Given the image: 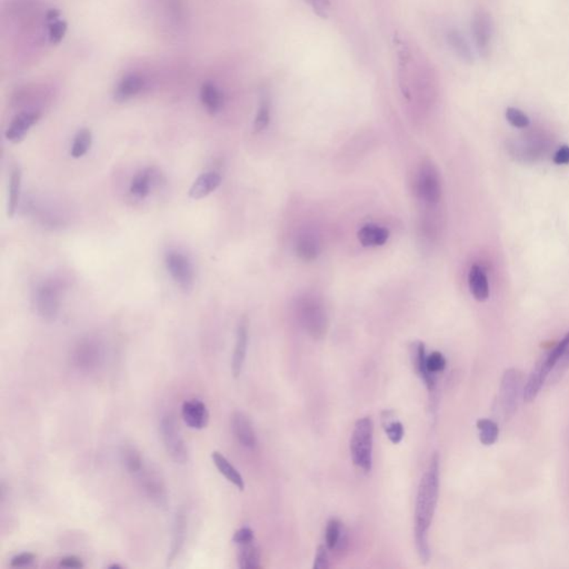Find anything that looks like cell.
<instances>
[{
	"label": "cell",
	"mask_w": 569,
	"mask_h": 569,
	"mask_svg": "<svg viewBox=\"0 0 569 569\" xmlns=\"http://www.w3.org/2000/svg\"><path fill=\"white\" fill-rule=\"evenodd\" d=\"M145 80L143 77L136 73H130L125 76L119 82L114 93V99L117 102H125L137 96L143 88H144Z\"/></svg>",
	"instance_id": "obj_18"
},
{
	"label": "cell",
	"mask_w": 569,
	"mask_h": 569,
	"mask_svg": "<svg viewBox=\"0 0 569 569\" xmlns=\"http://www.w3.org/2000/svg\"><path fill=\"white\" fill-rule=\"evenodd\" d=\"M569 346V332L565 335L563 339L558 343L557 346L552 348V352L546 356L544 361L535 367V370L530 374L526 386L524 388V399L526 401H532L537 397V395L541 392V387L544 385L550 372L554 370L558 361L561 359L563 352Z\"/></svg>",
	"instance_id": "obj_3"
},
{
	"label": "cell",
	"mask_w": 569,
	"mask_h": 569,
	"mask_svg": "<svg viewBox=\"0 0 569 569\" xmlns=\"http://www.w3.org/2000/svg\"><path fill=\"white\" fill-rule=\"evenodd\" d=\"M447 42H449L451 49L455 51V54L460 57V60L466 62H473V55L471 46H469L465 37L460 30L451 29L447 34Z\"/></svg>",
	"instance_id": "obj_27"
},
{
	"label": "cell",
	"mask_w": 569,
	"mask_h": 569,
	"mask_svg": "<svg viewBox=\"0 0 569 569\" xmlns=\"http://www.w3.org/2000/svg\"><path fill=\"white\" fill-rule=\"evenodd\" d=\"M238 563L242 569H256L260 567V550L255 541L238 545Z\"/></svg>",
	"instance_id": "obj_25"
},
{
	"label": "cell",
	"mask_w": 569,
	"mask_h": 569,
	"mask_svg": "<svg viewBox=\"0 0 569 569\" xmlns=\"http://www.w3.org/2000/svg\"><path fill=\"white\" fill-rule=\"evenodd\" d=\"M200 100L210 115H216L223 107V95L210 82H205L200 88Z\"/></svg>",
	"instance_id": "obj_23"
},
{
	"label": "cell",
	"mask_w": 569,
	"mask_h": 569,
	"mask_svg": "<svg viewBox=\"0 0 569 569\" xmlns=\"http://www.w3.org/2000/svg\"><path fill=\"white\" fill-rule=\"evenodd\" d=\"M554 163L556 165H568L569 164V146L563 145L559 150L556 152L554 156Z\"/></svg>",
	"instance_id": "obj_44"
},
{
	"label": "cell",
	"mask_w": 569,
	"mask_h": 569,
	"mask_svg": "<svg viewBox=\"0 0 569 569\" xmlns=\"http://www.w3.org/2000/svg\"><path fill=\"white\" fill-rule=\"evenodd\" d=\"M253 541H255L254 532L249 527H242L240 530H237L234 537H233V541L237 545L246 544V543Z\"/></svg>",
	"instance_id": "obj_40"
},
{
	"label": "cell",
	"mask_w": 569,
	"mask_h": 569,
	"mask_svg": "<svg viewBox=\"0 0 569 569\" xmlns=\"http://www.w3.org/2000/svg\"><path fill=\"white\" fill-rule=\"evenodd\" d=\"M152 172L145 170L138 172L130 183V192L138 198H145L150 195L152 188Z\"/></svg>",
	"instance_id": "obj_30"
},
{
	"label": "cell",
	"mask_w": 569,
	"mask_h": 569,
	"mask_svg": "<svg viewBox=\"0 0 569 569\" xmlns=\"http://www.w3.org/2000/svg\"><path fill=\"white\" fill-rule=\"evenodd\" d=\"M212 458L219 473L225 476L227 480L233 482L240 491H244V488H245L244 479H242L240 471L231 465L229 460L223 454H220L219 451H214L212 454Z\"/></svg>",
	"instance_id": "obj_24"
},
{
	"label": "cell",
	"mask_w": 569,
	"mask_h": 569,
	"mask_svg": "<svg viewBox=\"0 0 569 569\" xmlns=\"http://www.w3.org/2000/svg\"><path fill=\"white\" fill-rule=\"evenodd\" d=\"M222 183V177L217 172H205L194 181L189 189V196L192 199H201L215 192Z\"/></svg>",
	"instance_id": "obj_21"
},
{
	"label": "cell",
	"mask_w": 569,
	"mask_h": 569,
	"mask_svg": "<svg viewBox=\"0 0 569 569\" xmlns=\"http://www.w3.org/2000/svg\"><path fill=\"white\" fill-rule=\"evenodd\" d=\"M477 428L479 431V440L485 446H491L495 444L498 438L499 428L497 424L493 420L479 419L477 422Z\"/></svg>",
	"instance_id": "obj_32"
},
{
	"label": "cell",
	"mask_w": 569,
	"mask_h": 569,
	"mask_svg": "<svg viewBox=\"0 0 569 569\" xmlns=\"http://www.w3.org/2000/svg\"><path fill=\"white\" fill-rule=\"evenodd\" d=\"M34 561L35 555L33 552H21L19 555H16L15 557H12V561H10V566L15 567V568L28 566V565L34 563Z\"/></svg>",
	"instance_id": "obj_41"
},
{
	"label": "cell",
	"mask_w": 569,
	"mask_h": 569,
	"mask_svg": "<svg viewBox=\"0 0 569 569\" xmlns=\"http://www.w3.org/2000/svg\"><path fill=\"white\" fill-rule=\"evenodd\" d=\"M60 10H57V9H51V10L47 12V21H48V23L56 21V20L60 19Z\"/></svg>",
	"instance_id": "obj_46"
},
{
	"label": "cell",
	"mask_w": 569,
	"mask_h": 569,
	"mask_svg": "<svg viewBox=\"0 0 569 569\" xmlns=\"http://www.w3.org/2000/svg\"><path fill=\"white\" fill-rule=\"evenodd\" d=\"M91 143H93V134L88 128H82L77 132L75 138H73V146H71V156L73 158H80L87 154L91 150Z\"/></svg>",
	"instance_id": "obj_31"
},
{
	"label": "cell",
	"mask_w": 569,
	"mask_h": 569,
	"mask_svg": "<svg viewBox=\"0 0 569 569\" xmlns=\"http://www.w3.org/2000/svg\"><path fill=\"white\" fill-rule=\"evenodd\" d=\"M181 415L190 428L203 429L208 424V409L201 400H186L181 407Z\"/></svg>",
	"instance_id": "obj_15"
},
{
	"label": "cell",
	"mask_w": 569,
	"mask_h": 569,
	"mask_svg": "<svg viewBox=\"0 0 569 569\" xmlns=\"http://www.w3.org/2000/svg\"><path fill=\"white\" fill-rule=\"evenodd\" d=\"M328 567H329V563H328L327 550L325 548V546H319L316 552L314 569H327Z\"/></svg>",
	"instance_id": "obj_42"
},
{
	"label": "cell",
	"mask_w": 569,
	"mask_h": 569,
	"mask_svg": "<svg viewBox=\"0 0 569 569\" xmlns=\"http://www.w3.org/2000/svg\"><path fill=\"white\" fill-rule=\"evenodd\" d=\"M269 121H271V100L268 96H264L260 100V108H258L254 121L255 133H260L265 129L269 125Z\"/></svg>",
	"instance_id": "obj_33"
},
{
	"label": "cell",
	"mask_w": 569,
	"mask_h": 569,
	"mask_svg": "<svg viewBox=\"0 0 569 569\" xmlns=\"http://www.w3.org/2000/svg\"><path fill=\"white\" fill-rule=\"evenodd\" d=\"M135 477L138 479L141 489L150 500L159 506H165L167 504L166 486L157 471L145 465Z\"/></svg>",
	"instance_id": "obj_10"
},
{
	"label": "cell",
	"mask_w": 569,
	"mask_h": 569,
	"mask_svg": "<svg viewBox=\"0 0 569 569\" xmlns=\"http://www.w3.org/2000/svg\"><path fill=\"white\" fill-rule=\"evenodd\" d=\"M523 375L519 370L510 368L506 370L500 386V404L506 417L513 415L518 406L521 392Z\"/></svg>",
	"instance_id": "obj_7"
},
{
	"label": "cell",
	"mask_w": 569,
	"mask_h": 569,
	"mask_svg": "<svg viewBox=\"0 0 569 569\" xmlns=\"http://www.w3.org/2000/svg\"><path fill=\"white\" fill-rule=\"evenodd\" d=\"M247 346H249V321L246 318H242L237 328L236 345H235L233 361H231V372L234 377H240V372H242L244 363H245L246 354H247Z\"/></svg>",
	"instance_id": "obj_16"
},
{
	"label": "cell",
	"mask_w": 569,
	"mask_h": 569,
	"mask_svg": "<svg viewBox=\"0 0 569 569\" xmlns=\"http://www.w3.org/2000/svg\"><path fill=\"white\" fill-rule=\"evenodd\" d=\"M187 535V517L185 510L179 509L175 515L174 519V527H172V546H170V555H168V565L175 561L179 555V552L183 550L185 539Z\"/></svg>",
	"instance_id": "obj_17"
},
{
	"label": "cell",
	"mask_w": 569,
	"mask_h": 569,
	"mask_svg": "<svg viewBox=\"0 0 569 569\" xmlns=\"http://www.w3.org/2000/svg\"><path fill=\"white\" fill-rule=\"evenodd\" d=\"M389 238V231L381 226L368 224L358 231V240L365 247H378L386 244Z\"/></svg>",
	"instance_id": "obj_22"
},
{
	"label": "cell",
	"mask_w": 569,
	"mask_h": 569,
	"mask_svg": "<svg viewBox=\"0 0 569 569\" xmlns=\"http://www.w3.org/2000/svg\"><path fill=\"white\" fill-rule=\"evenodd\" d=\"M372 440H374V423L372 418L358 419L354 426L350 438V456L352 462L368 473L372 466Z\"/></svg>",
	"instance_id": "obj_2"
},
{
	"label": "cell",
	"mask_w": 569,
	"mask_h": 569,
	"mask_svg": "<svg viewBox=\"0 0 569 569\" xmlns=\"http://www.w3.org/2000/svg\"><path fill=\"white\" fill-rule=\"evenodd\" d=\"M418 194L426 203L436 204L442 196L440 178L433 167H425L418 178Z\"/></svg>",
	"instance_id": "obj_13"
},
{
	"label": "cell",
	"mask_w": 569,
	"mask_h": 569,
	"mask_svg": "<svg viewBox=\"0 0 569 569\" xmlns=\"http://www.w3.org/2000/svg\"><path fill=\"white\" fill-rule=\"evenodd\" d=\"M506 118L513 127L527 128L530 125V118L526 114L523 113L521 109L509 107L506 110Z\"/></svg>",
	"instance_id": "obj_36"
},
{
	"label": "cell",
	"mask_w": 569,
	"mask_h": 569,
	"mask_svg": "<svg viewBox=\"0 0 569 569\" xmlns=\"http://www.w3.org/2000/svg\"><path fill=\"white\" fill-rule=\"evenodd\" d=\"M385 431L392 444H399L404 437V427L399 422H392L385 425Z\"/></svg>",
	"instance_id": "obj_39"
},
{
	"label": "cell",
	"mask_w": 569,
	"mask_h": 569,
	"mask_svg": "<svg viewBox=\"0 0 569 569\" xmlns=\"http://www.w3.org/2000/svg\"><path fill=\"white\" fill-rule=\"evenodd\" d=\"M426 367L433 375H436L437 372H442L445 370L446 359L442 356V352H431V355L426 358Z\"/></svg>",
	"instance_id": "obj_37"
},
{
	"label": "cell",
	"mask_w": 569,
	"mask_h": 569,
	"mask_svg": "<svg viewBox=\"0 0 569 569\" xmlns=\"http://www.w3.org/2000/svg\"><path fill=\"white\" fill-rule=\"evenodd\" d=\"M110 568H120L119 565H113V566H110Z\"/></svg>",
	"instance_id": "obj_47"
},
{
	"label": "cell",
	"mask_w": 569,
	"mask_h": 569,
	"mask_svg": "<svg viewBox=\"0 0 569 569\" xmlns=\"http://www.w3.org/2000/svg\"><path fill=\"white\" fill-rule=\"evenodd\" d=\"M159 431L168 456L177 464H185L188 460V449L175 416L164 415L159 424Z\"/></svg>",
	"instance_id": "obj_4"
},
{
	"label": "cell",
	"mask_w": 569,
	"mask_h": 569,
	"mask_svg": "<svg viewBox=\"0 0 569 569\" xmlns=\"http://www.w3.org/2000/svg\"><path fill=\"white\" fill-rule=\"evenodd\" d=\"M36 308L40 317L46 321L57 318L60 311V291L53 282H45L37 287Z\"/></svg>",
	"instance_id": "obj_8"
},
{
	"label": "cell",
	"mask_w": 569,
	"mask_h": 569,
	"mask_svg": "<svg viewBox=\"0 0 569 569\" xmlns=\"http://www.w3.org/2000/svg\"><path fill=\"white\" fill-rule=\"evenodd\" d=\"M231 429L240 445L253 449L257 445V437L251 419L244 413L235 412L231 416Z\"/></svg>",
	"instance_id": "obj_14"
},
{
	"label": "cell",
	"mask_w": 569,
	"mask_h": 569,
	"mask_svg": "<svg viewBox=\"0 0 569 569\" xmlns=\"http://www.w3.org/2000/svg\"><path fill=\"white\" fill-rule=\"evenodd\" d=\"M310 8L318 17L327 19L330 14L329 0H306Z\"/></svg>",
	"instance_id": "obj_38"
},
{
	"label": "cell",
	"mask_w": 569,
	"mask_h": 569,
	"mask_svg": "<svg viewBox=\"0 0 569 569\" xmlns=\"http://www.w3.org/2000/svg\"><path fill=\"white\" fill-rule=\"evenodd\" d=\"M40 113L37 110H28V111H23V113L18 114L12 123L7 128L6 136L7 141H10L12 144H18L20 141L25 138L30 128L37 124V121L39 120Z\"/></svg>",
	"instance_id": "obj_12"
},
{
	"label": "cell",
	"mask_w": 569,
	"mask_h": 569,
	"mask_svg": "<svg viewBox=\"0 0 569 569\" xmlns=\"http://www.w3.org/2000/svg\"><path fill=\"white\" fill-rule=\"evenodd\" d=\"M165 264L172 278L183 291H192L194 287L195 273L192 262L186 255L178 251H167Z\"/></svg>",
	"instance_id": "obj_5"
},
{
	"label": "cell",
	"mask_w": 569,
	"mask_h": 569,
	"mask_svg": "<svg viewBox=\"0 0 569 569\" xmlns=\"http://www.w3.org/2000/svg\"><path fill=\"white\" fill-rule=\"evenodd\" d=\"M341 534H343V530H341V521L338 519H330L326 527V546L328 550H335L336 546L338 545Z\"/></svg>",
	"instance_id": "obj_34"
},
{
	"label": "cell",
	"mask_w": 569,
	"mask_h": 569,
	"mask_svg": "<svg viewBox=\"0 0 569 569\" xmlns=\"http://www.w3.org/2000/svg\"><path fill=\"white\" fill-rule=\"evenodd\" d=\"M297 255L305 262L316 260L319 254V244L316 238L310 235L300 237L296 245Z\"/></svg>",
	"instance_id": "obj_29"
},
{
	"label": "cell",
	"mask_w": 569,
	"mask_h": 569,
	"mask_svg": "<svg viewBox=\"0 0 569 569\" xmlns=\"http://www.w3.org/2000/svg\"><path fill=\"white\" fill-rule=\"evenodd\" d=\"M104 352L97 341L85 339L79 341L71 354L73 366L82 372H91L102 363Z\"/></svg>",
	"instance_id": "obj_6"
},
{
	"label": "cell",
	"mask_w": 569,
	"mask_h": 569,
	"mask_svg": "<svg viewBox=\"0 0 569 569\" xmlns=\"http://www.w3.org/2000/svg\"><path fill=\"white\" fill-rule=\"evenodd\" d=\"M121 460L126 471L133 476H136L145 466L144 458L141 456V451L134 446H124L121 451Z\"/></svg>",
	"instance_id": "obj_28"
},
{
	"label": "cell",
	"mask_w": 569,
	"mask_h": 569,
	"mask_svg": "<svg viewBox=\"0 0 569 569\" xmlns=\"http://www.w3.org/2000/svg\"><path fill=\"white\" fill-rule=\"evenodd\" d=\"M60 566L64 568H82L84 567V563L82 559L76 556H67L60 561Z\"/></svg>",
	"instance_id": "obj_45"
},
{
	"label": "cell",
	"mask_w": 569,
	"mask_h": 569,
	"mask_svg": "<svg viewBox=\"0 0 569 569\" xmlns=\"http://www.w3.org/2000/svg\"><path fill=\"white\" fill-rule=\"evenodd\" d=\"M569 368V346L567 347L566 350L563 352V356H561V359L558 361L557 365H556L555 368H554V375H555L556 378L561 377L563 375V372H566L567 370Z\"/></svg>",
	"instance_id": "obj_43"
},
{
	"label": "cell",
	"mask_w": 569,
	"mask_h": 569,
	"mask_svg": "<svg viewBox=\"0 0 569 569\" xmlns=\"http://www.w3.org/2000/svg\"><path fill=\"white\" fill-rule=\"evenodd\" d=\"M473 38L477 49L482 56H486L491 48V36H493V21L486 10H478L475 12L471 23Z\"/></svg>",
	"instance_id": "obj_11"
},
{
	"label": "cell",
	"mask_w": 569,
	"mask_h": 569,
	"mask_svg": "<svg viewBox=\"0 0 569 569\" xmlns=\"http://www.w3.org/2000/svg\"><path fill=\"white\" fill-rule=\"evenodd\" d=\"M410 355H412V363L414 366L415 372H417L424 381H425L426 386L429 390H433L436 385V375H433L427 370L426 367V354L425 346L423 343L416 341L410 347Z\"/></svg>",
	"instance_id": "obj_19"
},
{
	"label": "cell",
	"mask_w": 569,
	"mask_h": 569,
	"mask_svg": "<svg viewBox=\"0 0 569 569\" xmlns=\"http://www.w3.org/2000/svg\"><path fill=\"white\" fill-rule=\"evenodd\" d=\"M468 284L471 289V295L477 302H486L489 298V284H488L487 275L485 273L484 269L480 266L473 265L468 273Z\"/></svg>",
	"instance_id": "obj_20"
},
{
	"label": "cell",
	"mask_w": 569,
	"mask_h": 569,
	"mask_svg": "<svg viewBox=\"0 0 569 569\" xmlns=\"http://www.w3.org/2000/svg\"><path fill=\"white\" fill-rule=\"evenodd\" d=\"M67 29L68 25L65 20L58 19L56 20V21H53V23H49V43H51V45L60 44V42L64 39V37H65L66 33H67Z\"/></svg>",
	"instance_id": "obj_35"
},
{
	"label": "cell",
	"mask_w": 569,
	"mask_h": 569,
	"mask_svg": "<svg viewBox=\"0 0 569 569\" xmlns=\"http://www.w3.org/2000/svg\"><path fill=\"white\" fill-rule=\"evenodd\" d=\"M440 495V456H431L418 487L415 505V541L422 561L429 559L428 530L431 527Z\"/></svg>",
	"instance_id": "obj_1"
},
{
	"label": "cell",
	"mask_w": 569,
	"mask_h": 569,
	"mask_svg": "<svg viewBox=\"0 0 569 569\" xmlns=\"http://www.w3.org/2000/svg\"><path fill=\"white\" fill-rule=\"evenodd\" d=\"M21 170L19 167H15L10 174L9 179L8 204H7V214L9 217H14L19 205L20 190H21Z\"/></svg>",
	"instance_id": "obj_26"
},
{
	"label": "cell",
	"mask_w": 569,
	"mask_h": 569,
	"mask_svg": "<svg viewBox=\"0 0 569 569\" xmlns=\"http://www.w3.org/2000/svg\"><path fill=\"white\" fill-rule=\"evenodd\" d=\"M302 324L314 338H321L327 332V317L318 302L306 299L300 306Z\"/></svg>",
	"instance_id": "obj_9"
}]
</instances>
